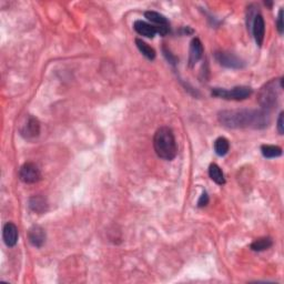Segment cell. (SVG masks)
I'll list each match as a JSON object with an SVG mask.
<instances>
[{
	"label": "cell",
	"instance_id": "cell-14",
	"mask_svg": "<svg viewBox=\"0 0 284 284\" xmlns=\"http://www.w3.org/2000/svg\"><path fill=\"white\" fill-rule=\"evenodd\" d=\"M146 18L155 24L156 27H169V21L163 15L156 11H146Z\"/></svg>",
	"mask_w": 284,
	"mask_h": 284
},
{
	"label": "cell",
	"instance_id": "cell-9",
	"mask_svg": "<svg viewBox=\"0 0 284 284\" xmlns=\"http://www.w3.org/2000/svg\"><path fill=\"white\" fill-rule=\"evenodd\" d=\"M28 240L32 246L41 248L46 242V232L40 225H32L28 230Z\"/></svg>",
	"mask_w": 284,
	"mask_h": 284
},
{
	"label": "cell",
	"instance_id": "cell-1",
	"mask_svg": "<svg viewBox=\"0 0 284 284\" xmlns=\"http://www.w3.org/2000/svg\"><path fill=\"white\" fill-rule=\"evenodd\" d=\"M220 124L229 129H264L269 126L271 118L268 110H223L218 115Z\"/></svg>",
	"mask_w": 284,
	"mask_h": 284
},
{
	"label": "cell",
	"instance_id": "cell-22",
	"mask_svg": "<svg viewBox=\"0 0 284 284\" xmlns=\"http://www.w3.org/2000/svg\"><path fill=\"white\" fill-rule=\"evenodd\" d=\"M163 54H164V57L167 58V60L169 61L170 63H172V64L177 63V58H176V57H174L173 55H171V52L165 49V48H163Z\"/></svg>",
	"mask_w": 284,
	"mask_h": 284
},
{
	"label": "cell",
	"instance_id": "cell-20",
	"mask_svg": "<svg viewBox=\"0 0 284 284\" xmlns=\"http://www.w3.org/2000/svg\"><path fill=\"white\" fill-rule=\"evenodd\" d=\"M277 26H278V30H279L280 34H282V33H283V30H284V25H283V9H280V11H279Z\"/></svg>",
	"mask_w": 284,
	"mask_h": 284
},
{
	"label": "cell",
	"instance_id": "cell-3",
	"mask_svg": "<svg viewBox=\"0 0 284 284\" xmlns=\"http://www.w3.org/2000/svg\"><path fill=\"white\" fill-rule=\"evenodd\" d=\"M278 80H271L268 84H265L262 87L259 95H257V101H259L260 106L264 109V110H271L274 108L278 103L279 99V87L278 88Z\"/></svg>",
	"mask_w": 284,
	"mask_h": 284
},
{
	"label": "cell",
	"instance_id": "cell-10",
	"mask_svg": "<svg viewBox=\"0 0 284 284\" xmlns=\"http://www.w3.org/2000/svg\"><path fill=\"white\" fill-rule=\"evenodd\" d=\"M2 237H3V241H5L6 246L12 248L15 247L17 242H18V228H17L16 224L11 223H7L5 226H3V232H2Z\"/></svg>",
	"mask_w": 284,
	"mask_h": 284
},
{
	"label": "cell",
	"instance_id": "cell-4",
	"mask_svg": "<svg viewBox=\"0 0 284 284\" xmlns=\"http://www.w3.org/2000/svg\"><path fill=\"white\" fill-rule=\"evenodd\" d=\"M252 95V89L250 87L247 86H239L234 87L231 90L222 89V88H215L212 90V95L218 98H222L225 100H235V101H240V100H244L250 97Z\"/></svg>",
	"mask_w": 284,
	"mask_h": 284
},
{
	"label": "cell",
	"instance_id": "cell-17",
	"mask_svg": "<svg viewBox=\"0 0 284 284\" xmlns=\"http://www.w3.org/2000/svg\"><path fill=\"white\" fill-rule=\"evenodd\" d=\"M230 150V143L228 141V139H225L223 137L218 138L215 141V151L218 156L223 157L228 154Z\"/></svg>",
	"mask_w": 284,
	"mask_h": 284
},
{
	"label": "cell",
	"instance_id": "cell-12",
	"mask_svg": "<svg viewBox=\"0 0 284 284\" xmlns=\"http://www.w3.org/2000/svg\"><path fill=\"white\" fill-rule=\"evenodd\" d=\"M133 28L139 34H141V36L143 37L150 38V39L155 38L156 34L158 33V32H157V27L155 25L148 24L146 23V21H142V20L134 21Z\"/></svg>",
	"mask_w": 284,
	"mask_h": 284
},
{
	"label": "cell",
	"instance_id": "cell-23",
	"mask_svg": "<svg viewBox=\"0 0 284 284\" xmlns=\"http://www.w3.org/2000/svg\"><path fill=\"white\" fill-rule=\"evenodd\" d=\"M283 118H284V113L281 112L279 116V119H278V131L280 134H283L284 132V125H283Z\"/></svg>",
	"mask_w": 284,
	"mask_h": 284
},
{
	"label": "cell",
	"instance_id": "cell-15",
	"mask_svg": "<svg viewBox=\"0 0 284 284\" xmlns=\"http://www.w3.org/2000/svg\"><path fill=\"white\" fill-rule=\"evenodd\" d=\"M209 177L211 178L212 181H215L217 185L223 186L225 185V178L223 176V172L220 169V167L216 163L210 164L209 167Z\"/></svg>",
	"mask_w": 284,
	"mask_h": 284
},
{
	"label": "cell",
	"instance_id": "cell-7",
	"mask_svg": "<svg viewBox=\"0 0 284 284\" xmlns=\"http://www.w3.org/2000/svg\"><path fill=\"white\" fill-rule=\"evenodd\" d=\"M40 133V122L32 116H28L25 124L20 126V134L25 139L32 140L37 138Z\"/></svg>",
	"mask_w": 284,
	"mask_h": 284
},
{
	"label": "cell",
	"instance_id": "cell-2",
	"mask_svg": "<svg viewBox=\"0 0 284 284\" xmlns=\"http://www.w3.org/2000/svg\"><path fill=\"white\" fill-rule=\"evenodd\" d=\"M154 147L159 158L168 161L173 160L178 154V146L173 131L168 126L159 128L155 133Z\"/></svg>",
	"mask_w": 284,
	"mask_h": 284
},
{
	"label": "cell",
	"instance_id": "cell-5",
	"mask_svg": "<svg viewBox=\"0 0 284 284\" xmlns=\"http://www.w3.org/2000/svg\"><path fill=\"white\" fill-rule=\"evenodd\" d=\"M19 178L24 183H27V185H33V183H37L38 181H40V179H41L40 169L38 168V165H36L32 162L25 163L19 170Z\"/></svg>",
	"mask_w": 284,
	"mask_h": 284
},
{
	"label": "cell",
	"instance_id": "cell-21",
	"mask_svg": "<svg viewBox=\"0 0 284 284\" xmlns=\"http://www.w3.org/2000/svg\"><path fill=\"white\" fill-rule=\"evenodd\" d=\"M208 203H209V195H208L207 192H203V193L201 194L199 201H198V207L199 208H203Z\"/></svg>",
	"mask_w": 284,
	"mask_h": 284
},
{
	"label": "cell",
	"instance_id": "cell-19",
	"mask_svg": "<svg viewBox=\"0 0 284 284\" xmlns=\"http://www.w3.org/2000/svg\"><path fill=\"white\" fill-rule=\"evenodd\" d=\"M272 240L271 238H260V239H256L254 242L251 244V249L253 251H256V252H261V251H264V250H268L269 248L272 247Z\"/></svg>",
	"mask_w": 284,
	"mask_h": 284
},
{
	"label": "cell",
	"instance_id": "cell-11",
	"mask_svg": "<svg viewBox=\"0 0 284 284\" xmlns=\"http://www.w3.org/2000/svg\"><path fill=\"white\" fill-rule=\"evenodd\" d=\"M203 55V46L200 39L194 38L191 41L190 50H189V65L193 67V65L198 63V61L202 58Z\"/></svg>",
	"mask_w": 284,
	"mask_h": 284
},
{
	"label": "cell",
	"instance_id": "cell-18",
	"mask_svg": "<svg viewBox=\"0 0 284 284\" xmlns=\"http://www.w3.org/2000/svg\"><path fill=\"white\" fill-rule=\"evenodd\" d=\"M262 155L265 158L272 159V158H278L282 155V149L278 146H272V145H264L261 147Z\"/></svg>",
	"mask_w": 284,
	"mask_h": 284
},
{
	"label": "cell",
	"instance_id": "cell-8",
	"mask_svg": "<svg viewBox=\"0 0 284 284\" xmlns=\"http://www.w3.org/2000/svg\"><path fill=\"white\" fill-rule=\"evenodd\" d=\"M252 32L254 36L256 45L261 47L262 43L264 41V34H265V24L264 19L261 15H255L254 20L252 23Z\"/></svg>",
	"mask_w": 284,
	"mask_h": 284
},
{
	"label": "cell",
	"instance_id": "cell-13",
	"mask_svg": "<svg viewBox=\"0 0 284 284\" xmlns=\"http://www.w3.org/2000/svg\"><path fill=\"white\" fill-rule=\"evenodd\" d=\"M29 208L36 213H45L48 210V203L42 196L34 195L29 199Z\"/></svg>",
	"mask_w": 284,
	"mask_h": 284
},
{
	"label": "cell",
	"instance_id": "cell-16",
	"mask_svg": "<svg viewBox=\"0 0 284 284\" xmlns=\"http://www.w3.org/2000/svg\"><path fill=\"white\" fill-rule=\"evenodd\" d=\"M135 45H137L139 51L149 60H155L156 58V51L154 48H151L148 43L142 41L141 39H135Z\"/></svg>",
	"mask_w": 284,
	"mask_h": 284
},
{
	"label": "cell",
	"instance_id": "cell-6",
	"mask_svg": "<svg viewBox=\"0 0 284 284\" xmlns=\"http://www.w3.org/2000/svg\"><path fill=\"white\" fill-rule=\"evenodd\" d=\"M216 59L221 65L231 69H241L246 65V63L241 58L228 51H217Z\"/></svg>",
	"mask_w": 284,
	"mask_h": 284
}]
</instances>
